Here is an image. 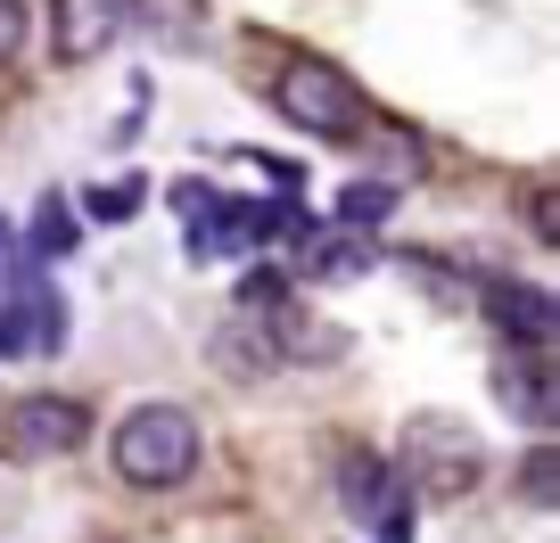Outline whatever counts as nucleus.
<instances>
[{
	"label": "nucleus",
	"mask_w": 560,
	"mask_h": 543,
	"mask_svg": "<svg viewBox=\"0 0 560 543\" xmlns=\"http://www.w3.org/2000/svg\"><path fill=\"white\" fill-rule=\"evenodd\" d=\"M107 461H116L124 486L165 494V486H182V477L198 470V421L182 403H132L116 421V437H107Z\"/></svg>",
	"instance_id": "obj_1"
},
{
	"label": "nucleus",
	"mask_w": 560,
	"mask_h": 543,
	"mask_svg": "<svg viewBox=\"0 0 560 543\" xmlns=\"http://www.w3.org/2000/svg\"><path fill=\"white\" fill-rule=\"evenodd\" d=\"M387 470H396L404 494L454 503V494H470L478 477H487V445H478L462 421H445V412H420V421L404 428V453L387 461Z\"/></svg>",
	"instance_id": "obj_2"
},
{
	"label": "nucleus",
	"mask_w": 560,
	"mask_h": 543,
	"mask_svg": "<svg viewBox=\"0 0 560 543\" xmlns=\"http://www.w3.org/2000/svg\"><path fill=\"white\" fill-rule=\"evenodd\" d=\"M272 99H280V116L298 123V132H314V141H363V123H371L363 91H354L330 58H289Z\"/></svg>",
	"instance_id": "obj_3"
},
{
	"label": "nucleus",
	"mask_w": 560,
	"mask_h": 543,
	"mask_svg": "<svg viewBox=\"0 0 560 543\" xmlns=\"http://www.w3.org/2000/svg\"><path fill=\"white\" fill-rule=\"evenodd\" d=\"M83 437H91V412L74 396H25L0 421V453L9 461H67Z\"/></svg>",
	"instance_id": "obj_4"
},
{
	"label": "nucleus",
	"mask_w": 560,
	"mask_h": 543,
	"mask_svg": "<svg viewBox=\"0 0 560 543\" xmlns=\"http://www.w3.org/2000/svg\"><path fill=\"white\" fill-rule=\"evenodd\" d=\"M140 0H50V58L58 67H91L132 34Z\"/></svg>",
	"instance_id": "obj_5"
},
{
	"label": "nucleus",
	"mask_w": 560,
	"mask_h": 543,
	"mask_svg": "<svg viewBox=\"0 0 560 543\" xmlns=\"http://www.w3.org/2000/svg\"><path fill=\"white\" fill-rule=\"evenodd\" d=\"M487 321L503 330V354H552L560 305L536 281H487Z\"/></svg>",
	"instance_id": "obj_6"
},
{
	"label": "nucleus",
	"mask_w": 560,
	"mask_h": 543,
	"mask_svg": "<svg viewBox=\"0 0 560 543\" xmlns=\"http://www.w3.org/2000/svg\"><path fill=\"white\" fill-rule=\"evenodd\" d=\"M338 503H347L363 527H380L387 543H404V510H412V494L396 486V470H387L380 453H347V461H338Z\"/></svg>",
	"instance_id": "obj_7"
},
{
	"label": "nucleus",
	"mask_w": 560,
	"mask_h": 543,
	"mask_svg": "<svg viewBox=\"0 0 560 543\" xmlns=\"http://www.w3.org/2000/svg\"><path fill=\"white\" fill-rule=\"evenodd\" d=\"M494 396H503L511 421L552 428L560 421V370H552V354H503V363H494Z\"/></svg>",
	"instance_id": "obj_8"
},
{
	"label": "nucleus",
	"mask_w": 560,
	"mask_h": 543,
	"mask_svg": "<svg viewBox=\"0 0 560 543\" xmlns=\"http://www.w3.org/2000/svg\"><path fill=\"white\" fill-rule=\"evenodd\" d=\"M387 214H396V190H387V181H347V198H338L330 223L338 231H371V223H387Z\"/></svg>",
	"instance_id": "obj_9"
},
{
	"label": "nucleus",
	"mask_w": 560,
	"mask_h": 543,
	"mask_svg": "<svg viewBox=\"0 0 560 543\" xmlns=\"http://www.w3.org/2000/svg\"><path fill=\"white\" fill-rule=\"evenodd\" d=\"M520 503H536V510L560 503V453H552V445H527V461H520Z\"/></svg>",
	"instance_id": "obj_10"
},
{
	"label": "nucleus",
	"mask_w": 560,
	"mask_h": 543,
	"mask_svg": "<svg viewBox=\"0 0 560 543\" xmlns=\"http://www.w3.org/2000/svg\"><path fill=\"white\" fill-rule=\"evenodd\" d=\"M91 214H100V223H124V214H140V181H116V190H91Z\"/></svg>",
	"instance_id": "obj_11"
},
{
	"label": "nucleus",
	"mask_w": 560,
	"mask_h": 543,
	"mask_svg": "<svg viewBox=\"0 0 560 543\" xmlns=\"http://www.w3.org/2000/svg\"><path fill=\"white\" fill-rule=\"evenodd\" d=\"M25 42V0H0V58H18Z\"/></svg>",
	"instance_id": "obj_12"
},
{
	"label": "nucleus",
	"mask_w": 560,
	"mask_h": 543,
	"mask_svg": "<svg viewBox=\"0 0 560 543\" xmlns=\"http://www.w3.org/2000/svg\"><path fill=\"white\" fill-rule=\"evenodd\" d=\"M527 223H536V239H544V247L560 239V223H552V190H527Z\"/></svg>",
	"instance_id": "obj_13"
}]
</instances>
